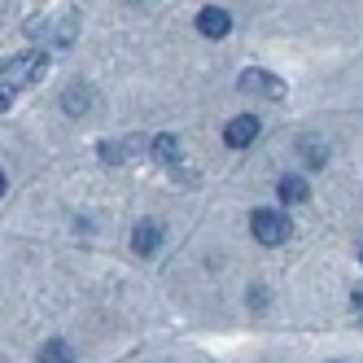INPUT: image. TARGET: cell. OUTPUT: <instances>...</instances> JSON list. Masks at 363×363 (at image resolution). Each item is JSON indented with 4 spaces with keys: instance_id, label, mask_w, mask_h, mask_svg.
<instances>
[{
    "instance_id": "6da1fadb",
    "label": "cell",
    "mask_w": 363,
    "mask_h": 363,
    "mask_svg": "<svg viewBox=\"0 0 363 363\" xmlns=\"http://www.w3.org/2000/svg\"><path fill=\"white\" fill-rule=\"evenodd\" d=\"M44 70H48V53H44V48H35V53L9 57L5 66H0V79H5V88H22V84H35Z\"/></svg>"
},
{
    "instance_id": "7a4b0ae2",
    "label": "cell",
    "mask_w": 363,
    "mask_h": 363,
    "mask_svg": "<svg viewBox=\"0 0 363 363\" xmlns=\"http://www.w3.org/2000/svg\"><path fill=\"white\" fill-rule=\"evenodd\" d=\"M250 232H254L258 245H284V241H289V232H294V223L284 219L280 211H254L250 215Z\"/></svg>"
},
{
    "instance_id": "3957f363",
    "label": "cell",
    "mask_w": 363,
    "mask_h": 363,
    "mask_svg": "<svg viewBox=\"0 0 363 363\" xmlns=\"http://www.w3.org/2000/svg\"><path fill=\"white\" fill-rule=\"evenodd\" d=\"M197 31H201L206 40H223V35L232 31V13L219 9V5H206V9L197 13Z\"/></svg>"
},
{
    "instance_id": "277c9868",
    "label": "cell",
    "mask_w": 363,
    "mask_h": 363,
    "mask_svg": "<svg viewBox=\"0 0 363 363\" xmlns=\"http://www.w3.org/2000/svg\"><path fill=\"white\" fill-rule=\"evenodd\" d=\"M254 140H258V118L254 114H237V118L223 127V145H232V149H245Z\"/></svg>"
},
{
    "instance_id": "5b68a950",
    "label": "cell",
    "mask_w": 363,
    "mask_h": 363,
    "mask_svg": "<svg viewBox=\"0 0 363 363\" xmlns=\"http://www.w3.org/2000/svg\"><path fill=\"white\" fill-rule=\"evenodd\" d=\"M241 88L245 92H263L272 101H284V84H280V74H272V70H245L241 74Z\"/></svg>"
},
{
    "instance_id": "8992f818",
    "label": "cell",
    "mask_w": 363,
    "mask_h": 363,
    "mask_svg": "<svg viewBox=\"0 0 363 363\" xmlns=\"http://www.w3.org/2000/svg\"><path fill=\"white\" fill-rule=\"evenodd\" d=\"M158 245H162V223H158V219H140V223H136V232H132V250L149 258Z\"/></svg>"
},
{
    "instance_id": "52a82bcc",
    "label": "cell",
    "mask_w": 363,
    "mask_h": 363,
    "mask_svg": "<svg viewBox=\"0 0 363 363\" xmlns=\"http://www.w3.org/2000/svg\"><path fill=\"white\" fill-rule=\"evenodd\" d=\"M31 35H48V44H62V48H66V44L74 40V18L66 13L57 27H48V22H31Z\"/></svg>"
},
{
    "instance_id": "ba28073f",
    "label": "cell",
    "mask_w": 363,
    "mask_h": 363,
    "mask_svg": "<svg viewBox=\"0 0 363 363\" xmlns=\"http://www.w3.org/2000/svg\"><path fill=\"white\" fill-rule=\"evenodd\" d=\"M276 193H280V201H289V206H298V201L311 197V189H306V179H302V175H284L280 184H276Z\"/></svg>"
},
{
    "instance_id": "9c48e42d",
    "label": "cell",
    "mask_w": 363,
    "mask_h": 363,
    "mask_svg": "<svg viewBox=\"0 0 363 363\" xmlns=\"http://www.w3.org/2000/svg\"><path fill=\"white\" fill-rule=\"evenodd\" d=\"M153 158H158L162 167H179V140L175 136H153Z\"/></svg>"
},
{
    "instance_id": "30bf717a",
    "label": "cell",
    "mask_w": 363,
    "mask_h": 363,
    "mask_svg": "<svg viewBox=\"0 0 363 363\" xmlns=\"http://www.w3.org/2000/svg\"><path fill=\"white\" fill-rule=\"evenodd\" d=\"M40 363H74V350L66 342H44L40 346Z\"/></svg>"
},
{
    "instance_id": "8fae6325",
    "label": "cell",
    "mask_w": 363,
    "mask_h": 363,
    "mask_svg": "<svg viewBox=\"0 0 363 363\" xmlns=\"http://www.w3.org/2000/svg\"><path fill=\"white\" fill-rule=\"evenodd\" d=\"M132 145H118V140H101V162L106 167H118V162H127L132 153H127Z\"/></svg>"
},
{
    "instance_id": "7c38bea8",
    "label": "cell",
    "mask_w": 363,
    "mask_h": 363,
    "mask_svg": "<svg viewBox=\"0 0 363 363\" xmlns=\"http://www.w3.org/2000/svg\"><path fill=\"white\" fill-rule=\"evenodd\" d=\"M62 106H66L70 114H79V110H88V106H92V88H84V84H74V88L66 92V101H62Z\"/></svg>"
},
{
    "instance_id": "4fadbf2b",
    "label": "cell",
    "mask_w": 363,
    "mask_h": 363,
    "mask_svg": "<svg viewBox=\"0 0 363 363\" xmlns=\"http://www.w3.org/2000/svg\"><path fill=\"white\" fill-rule=\"evenodd\" d=\"M302 158H306V167H324V149H320V140H302Z\"/></svg>"
},
{
    "instance_id": "5bb4252c",
    "label": "cell",
    "mask_w": 363,
    "mask_h": 363,
    "mask_svg": "<svg viewBox=\"0 0 363 363\" xmlns=\"http://www.w3.org/2000/svg\"><path fill=\"white\" fill-rule=\"evenodd\" d=\"M9 101H13V88H5V84H0V110H9Z\"/></svg>"
},
{
    "instance_id": "9a60e30c",
    "label": "cell",
    "mask_w": 363,
    "mask_h": 363,
    "mask_svg": "<svg viewBox=\"0 0 363 363\" xmlns=\"http://www.w3.org/2000/svg\"><path fill=\"white\" fill-rule=\"evenodd\" d=\"M350 302H354V306H363V284H359V289L350 294Z\"/></svg>"
},
{
    "instance_id": "2e32d148",
    "label": "cell",
    "mask_w": 363,
    "mask_h": 363,
    "mask_svg": "<svg viewBox=\"0 0 363 363\" xmlns=\"http://www.w3.org/2000/svg\"><path fill=\"white\" fill-rule=\"evenodd\" d=\"M5 189H9V179H5V171H0V197H5Z\"/></svg>"
},
{
    "instance_id": "e0dca14e",
    "label": "cell",
    "mask_w": 363,
    "mask_h": 363,
    "mask_svg": "<svg viewBox=\"0 0 363 363\" xmlns=\"http://www.w3.org/2000/svg\"><path fill=\"white\" fill-rule=\"evenodd\" d=\"M359 258H363V245H359Z\"/></svg>"
}]
</instances>
